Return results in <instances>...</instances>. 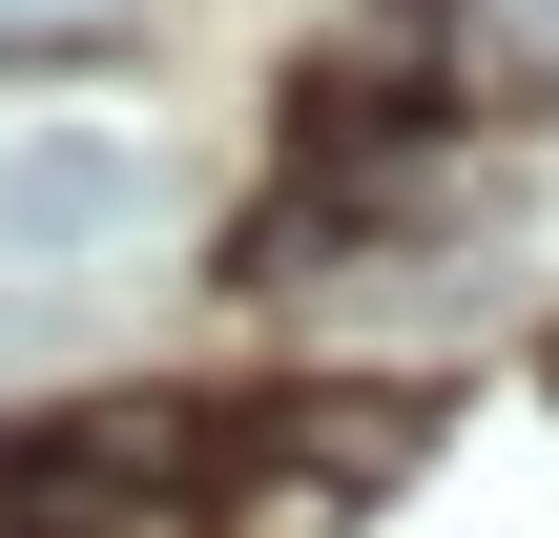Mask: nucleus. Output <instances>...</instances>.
Here are the masks:
<instances>
[{"instance_id":"7ed1b4c3","label":"nucleus","mask_w":559,"mask_h":538,"mask_svg":"<svg viewBox=\"0 0 559 538\" xmlns=\"http://www.w3.org/2000/svg\"><path fill=\"white\" fill-rule=\"evenodd\" d=\"M415 83H436V0H373V21L311 62V145H394V124H415Z\"/></svg>"},{"instance_id":"20e7f679","label":"nucleus","mask_w":559,"mask_h":538,"mask_svg":"<svg viewBox=\"0 0 559 538\" xmlns=\"http://www.w3.org/2000/svg\"><path fill=\"white\" fill-rule=\"evenodd\" d=\"M145 0H0V62H83V41H124Z\"/></svg>"},{"instance_id":"39448f33","label":"nucleus","mask_w":559,"mask_h":538,"mask_svg":"<svg viewBox=\"0 0 559 538\" xmlns=\"http://www.w3.org/2000/svg\"><path fill=\"white\" fill-rule=\"evenodd\" d=\"M539 21H559V0H539Z\"/></svg>"},{"instance_id":"f257e3e1","label":"nucleus","mask_w":559,"mask_h":538,"mask_svg":"<svg viewBox=\"0 0 559 538\" xmlns=\"http://www.w3.org/2000/svg\"><path fill=\"white\" fill-rule=\"evenodd\" d=\"M228 477L207 415H62V435H0V538H187Z\"/></svg>"},{"instance_id":"f03ea898","label":"nucleus","mask_w":559,"mask_h":538,"mask_svg":"<svg viewBox=\"0 0 559 538\" xmlns=\"http://www.w3.org/2000/svg\"><path fill=\"white\" fill-rule=\"evenodd\" d=\"M145 228V145L124 124H21L0 145V270H104Z\"/></svg>"}]
</instances>
